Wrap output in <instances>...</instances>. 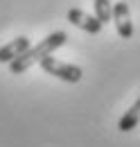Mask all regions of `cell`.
Listing matches in <instances>:
<instances>
[{
    "instance_id": "cell-3",
    "label": "cell",
    "mask_w": 140,
    "mask_h": 147,
    "mask_svg": "<svg viewBox=\"0 0 140 147\" xmlns=\"http://www.w3.org/2000/svg\"><path fill=\"white\" fill-rule=\"evenodd\" d=\"M113 23H115V30L122 38L133 36V23H131V14H129V5L124 0L113 5Z\"/></svg>"
},
{
    "instance_id": "cell-6",
    "label": "cell",
    "mask_w": 140,
    "mask_h": 147,
    "mask_svg": "<svg viewBox=\"0 0 140 147\" xmlns=\"http://www.w3.org/2000/svg\"><path fill=\"white\" fill-rule=\"evenodd\" d=\"M138 125H140V97L136 100V102H133V104H131V107H129V111L124 113L122 118H120V122H118V129L127 134V131L136 129Z\"/></svg>"
},
{
    "instance_id": "cell-4",
    "label": "cell",
    "mask_w": 140,
    "mask_h": 147,
    "mask_svg": "<svg viewBox=\"0 0 140 147\" xmlns=\"http://www.w3.org/2000/svg\"><path fill=\"white\" fill-rule=\"evenodd\" d=\"M30 48H32V43H30L27 36H18L14 41H9L7 45L0 48V63H11L14 59H18L23 52H27Z\"/></svg>"
},
{
    "instance_id": "cell-7",
    "label": "cell",
    "mask_w": 140,
    "mask_h": 147,
    "mask_svg": "<svg viewBox=\"0 0 140 147\" xmlns=\"http://www.w3.org/2000/svg\"><path fill=\"white\" fill-rule=\"evenodd\" d=\"M93 5H95V18L100 20L102 25L113 18V7H111V0H95Z\"/></svg>"
},
{
    "instance_id": "cell-1",
    "label": "cell",
    "mask_w": 140,
    "mask_h": 147,
    "mask_svg": "<svg viewBox=\"0 0 140 147\" xmlns=\"http://www.w3.org/2000/svg\"><path fill=\"white\" fill-rule=\"evenodd\" d=\"M66 41H68V34H66V32H52L50 36H45L41 43H36L34 48H30L27 52H23L18 59H14V61L9 63V70H11L14 75L25 73V70L32 68L34 63H41L45 57H50L54 50L61 48Z\"/></svg>"
},
{
    "instance_id": "cell-5",
    "label": "cell",
    "mask_w": 140,
    "mask_h": 147,
    "mask_svg": "<svg viewBox=\"0 0 140 147\" xmlns=\"http://www.w3.org/2000/svg\"><path fill=\"white\" fill-rule=\"evenodd\" d=\"M68 20L75 25V27L84 30V32H88V34H97V32L102 30V23L95 18V16H88L86 11H81V9H70L68 11Z\"/></svg>"
},
{
    "instance_id": "cell-2",
    "label": "cell",
    "mask_w": 140,
    "mask_h": 147,
    "mask_svg": "<svg viewBox=\"0 0 140 147\" xmlns=\"http://www.w3.org/2000/svg\"><path fill=\"white\" fill-rule=\"evenodd\" d=\"M41 68L48 75H52L57 79H63V82H70V84H77V82L81 79V75H84L79 66L63 63V61H59V59H54V57H45V59L41 61Z\"/></svg>"
}]
</instances>
